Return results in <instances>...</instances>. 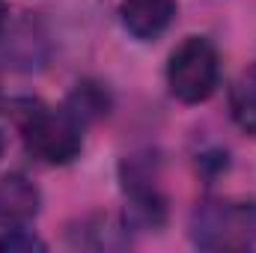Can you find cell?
Returning a JSON list of instances; mask_svg holds the SVG:
<instances>
[{
    "label": "cell",
    "mask_w": 256,
    "mask_h": 253,
    "mask_svg": "<svg viewBox=\"0 0 256 253\" xmlns=\"http://www.w3.org/2000/svg\"><path fill=\"white\" fill-rule=\"evenodd\" d=\"M45 248L48 244L27 226H12L0 236V253H42Z\"/></svg>",
    "instance_id": "cell-8"
},
{
    "label": "cell",
    "mask_w": 256,
    "mask_h": 253,
    "mask_svg": "<svg viewBox=\"0 0 256 253\" xmlns=\"http://www.w3.org/2000/svg\"><path fill=\"white\" fill-rule=\"evenodd\" d=\"M66 108H68L80 122H92V120H98V116L108 114L110 96H108V90L98 86V84H78V90L72 92V98H68Z\"/></svg>",
    "instance_id": "cell-7"
},
{
    "label": "cell",
    "mask_w": 256,
    "mask_h": 253,
    "mask_svg": "<svg viewBox=\"0 0 256 253\" xmlns=\"http://www.w3.org/2000/svg\"><path fill=\"white\" fill-rule=\"evenodd\" d=\"M6 24H9V3H6V0H0V36H3Z\"/></svg>",
    "instance_id": "cell-9"
},
{
    "label": "cell",
    "mask_w": 256,
    "mask_h": 253,
    "mask_svg": "<svg viewBox=\"0 0 256 253\" xmlns=\"http://www.w3.org/2000/svg\"><path fill=\"white\" fill-rule=\"evenodd\" d=\"M220 84V57L206 36H188L167 63V86L182 104H202Z\"/></svg>",
    "instance_id": "cell-3"
},
{
    "label": "cell",
    "mask_w": 256,
    "mask_h": 253,
    "mask_svg": "<svg viewBox=\"0 0 256 253\" xmlns=\"http://www.w3.org/2000/svg\"><path fill=\"white\" fill-rule=\"evenodd\" d=\"M176 9H179V0H122L120 18L134 39L152 42L164 36V30L173 24Z\"/></svg>",
    "instance_id": "cell-5"
},
{
    "label": "cell",
    "mask_w": 256,
    "mask_h": 253,
    "mask_svg": "<svg viewBox=\"0 0 256 253\" xmlns=\"http://www.w3.org/2000/svg\"><path fill=\"white\" fill-rule=\"evenodd\" d=\"M230 110L236 126L244 134L256 137V63H250L232 84L230 92Z\"/></svg>",
    "instance_id": "cell-6"
},
{
    "label": "cell",
    "mask_w": 256,
    "mask_h": 253,
    "mask_svg": "<svg viewBox=\"0 0 256 253\" xmlns=\"http://www.w3.org/2000/svg\"><path fill=\"white\" fill-rule=\"evenodd\" d=\"M0 104H3V98H0Z\"/></svg>",
    "instance_id": "cell-11"
},
{
    "label": "cell",
    "mask_w": 256,
    "mask_h": 253,
    "mask_svg": "<svg viewBox=\"0 0 256 253\" xmlns=\"http://www.w3.org/2000/svg\"><path fill=\"white\" fill-rule=\"evenodd\" d=\"M3 149H6V137H3V131H0V158H3Z\"/></svg>",
    "instance_id": "cell-10"
},
{
    "label": "cell",
    "mask_w": 256,
    "mask_h": 253,
    "mask_svg": "<svg viewBox=\"0 0 256 253\" xmlns=\"http://www.w3.org/2000/svg\"><path fill=\"white\" fill-rule=\"evenodd\" d=\"M39 208H42V194L27 176L6 173L0 179V230L30 226Z\"/></svg>",
    "instance_id": "cell-4"
},
{
    "label": "cell",
    "mask_w": 256,
    "mask_h": 253,
    "mask_svg": "<svg viewBox=\"0 0 256 253\" xmlns=\"http://www.w3.org/2000/svg\"><path fill=\"white\" fill-rule=\"evenodd\" d=\"M191 242L200 250H248L256 244L254 200H206L191 214Z\"/></svg>",
    "instance_id": "cell-1"
},
{
    "label": "cell",
    "mask_w": 256,
    "mask_h": 253,
    "mask_svg": "<svg viewBox=\"0 0 256 253\" xmlns=\"http://www.w3.org/2000/svg\"><path fill=\"white\" fill-rule=\"evenodd\" d=\"M18 126L24 146L45 164H72L84 149V122L68 108L27 104V110L18 116Z\"/></svg>",
    "instance_id": "cell-2"
}]
</instances>
